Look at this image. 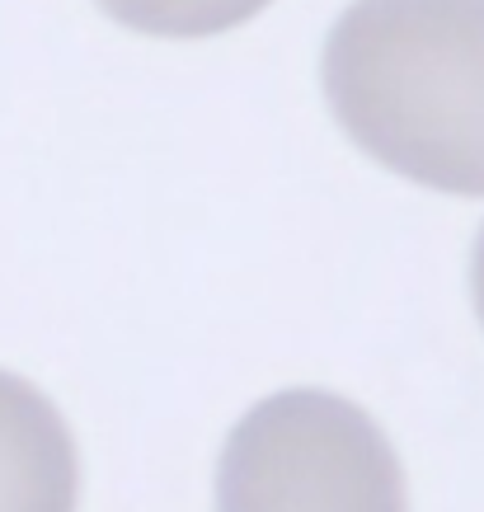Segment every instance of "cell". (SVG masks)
Here are the masks:
<instances>
[{
    "label": "cell",
    "mask_w": 484,
    "mask_h": 512,
    "mask_svg": "<svg viewBox=\"0 0 484 512\" xmlns=\"http://www.w3.org/2000/svg\"><path fill=\"white\" fill-rule=\"evenodd\" d=\"M217 512H409L405 466L362 404L278 390L226 433Z\"/></svg>",
    "instance_id": "2"
},
{
    "label": "cell",
    "mask_w": 484,
    "mask_h": 512,
    "mask_svg": "<svg viewBox=\"0 0 484 512\" xmlns=\"http://www.w3.org/2000/svg\"><path fill=\"white\" fill-rule=\"evenodd\" d=\"M470 296H475V315L484 325V231L475 240V254H470Z\"/></svg>",
    "instance_id": "5"
},
{
    "label": "cell",
    "mask_w": 484,
    "mask_h": 512,
    "mask_svg": "<svg viewBox=\"0 0 484 512\" xmlns=\"http://www.w3.org/2000/svg\"><path fill=\"white\" fill-rule=\"evenodd\" d=\"M320 76L339 127L372 160L484 198V0H353Z\"/></svg>",
    "instance_id": "1"
},
{
    "label": "cell",
    "mask_w": 484,
    "mask_h": 512,
    "mask_svg": "<svg viewBox=\"0 0 484 512\" xmlns=\"http://www.w3.org/2000/svg\"><path fill=\"white\" fill-rule=\"evenodd\" d=\"M80 451L62 409L0 372V512H76Z\"/></svg>",
    "instance_id": "3"
},
{
    "label": "cell",
    "mask_w": 484,
    "mask_h": 512,
    "mask_svg": "<svg viewBox=\"0 0 484 512\" xmlns=\"http://www.w3.org/2000/svg\"><path fill=\"white\" fill-rule=\"evenodd\" d=\"M268 0H99V10L118 24L151 38H212L245 24Z\"/></svg>",
    "instance_id": "4"
}]
</instances>
